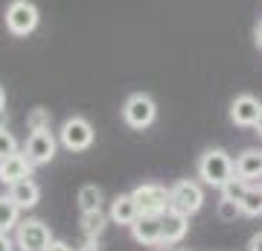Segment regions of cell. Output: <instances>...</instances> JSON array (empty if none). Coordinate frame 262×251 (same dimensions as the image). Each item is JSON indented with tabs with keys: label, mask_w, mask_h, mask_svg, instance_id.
<instances>
[{
	"label": "cell",
	"mask_w": 262,
	"mask_h": 251,
	"mask_svg": "<svg viewBox=\"0 0 262 251\" xmlns=\"http://www.w3.org/2000/svg\"><path fill=\"white\" fill-rule=\"evenodd\" d=\"M108 219H111V216H105L102 210H88V214H82V234L88 237V240L99 237L102 228L108 225Z\"/></svg>",
	"instance_id": "cell-17"
},
{
	"label": "cell",
	"mask_w": 262,
	"mask_h": 251,
	"mask_svg": "<svg viewBox=\"0 0 262 251\" xmlns=\"http://www.w3.org/2000/svg\"><path fill=\"white\" fill-rule=\"evenodd\" d=\"M131 237L140 245H163V219L155 214H140L131 225Z\"/></svg>",
	"instance_id": "cell-9"
},
{
	"label": "cell",
	"mask_w": 262,
	"mask_h": 251,
	"mask_svg": "<svg viewBox=\"0 0 262 251\" xmlns=\"http://www.w3.org/2000/svg\"><path fill=\"white\" fill-rule=\"evenodd\" d=\"M253 38H256V47L262 50V21L256 24V29H253Z\"/></svg>",
	"instance_id": "cell-27"
},
{
	"label": "cell",
	"mask_w": 262,
	"mask_h": 251,
	"mask_svg": "<svg viewBox=\"0 0 262 251\" xmlns=\"http://www.w3.org/2000/svg\"><path fill=\"white\" fill-rule=\"evenodd\" d=\"M215 214H219V219H225V222H233L236 216H242V205L233 202V199H225V196H222V202H219V207H215Z\"/></svg>",
	"instance_id": "cell-21"
},
{
	"label": "cell",
	"mask_w": 262,
	"mask_h": 251,
	"mask_svg": "<svg viewBox=\"0 0 262 251\" xmlns=\"http://www.w3.org/2000/svg\"><path fill=\"white\" fill-rule=\"evenodd\" d=\"M47 251H73V248H70V245H67L64 240H53V242H50V248H47Z\"/></svg>",
	"instance_id": "cell-26"
},
{
	"label": "cell",
	"mask_w": 262,
	"mask_h": 251,
	"mask_svg": "<svg viewBox=\"0 0 262 251\" xmlns=\"http://www.w3.org/2000/svg\"><path fill=\"white\" fill-rule=\"evenodd\" d=\"M239 205H242L245 216H262V181L248 187V193H245V199Z\"/></svg>",
	"instance_id": "cell-19"
},
{
	"label": "cell",
	"mask_w": 262,
	"mask_h": 251,
	"mask_svg": "<svg viewBox=\"0 0 262 251\" xmlns=\"http://www.w3.org/2000/svg\"><path fill=\"white\" fill-rule=\"evenodd\" d=\"M50 242H53V234L41 219H27V222L18 225V234H15V245L20 251H47Z\"/></svg>",
	"instance_id": "cell-5"
},
{
	"label": "cell",
	"mask_w": 262,
	"mask_h": 251,
	"mask_svg": "<svg viewBox=\"0 0 262 251\" xmlns=\"http://www.w3.org/2000/svg\"><path fill=\"white\" fill-rule=\"evenodd\" d=\"M259 111H262V103L251 93H242V96H236L233 105H230V120L236 126H256L259 120Z\"/></svg>",
	"instance_id": "cell-10"
},
{
	"label": "cell",
	"mask_w": 262,
	"mask_h": 251,
	"mask_svg": "<svg viewBox=\"0 0 262 251\" xmlns=\"http://www.w3.org/2000/svg\"><path fill=\"white\" fill-rule=\"evenodd\" d=\"M32 176V161L27 155H9V158L0 161V181L3 184H18L24 178Z\"/></svg>",
	"instance_id": "cell-11"
},
{
	"label": "cell",
	"mask_w": 262,
	"mask_h": 251,
	"mask_svg": "<svg viewBox=\"0 0 262 251\" xmlns=\"http://www.w3.org/2000/svg\"><path fill=\"white\" fill-rule=\"evenodd\" d=\"M248 251H262V231L251 237V242H248Z\"/></svg>",
	"instance_id": "cell-24"
},
{
	"label": "cell",
	"mask_w": 262,
	"mask_h": 251,
	"mask_svg": "<svg viewBox=\"0 0 262 251\" xmlns=\"http://www.w3.org/2000/svg\"><path fill=\"white\" fill-rule=\"evenodd\" d=\"M32 167H41V164H50L56 158V138L50 129H41V131H32L27 140V152H24Z\"/></svg>",
	"instance_id": "cell-8"
},
{
	"label": "cell",
	"mask_w": 262,
	"mask_h": 251,
	"mask_svg": "<svg viewBox=\"0 0 262 251\" xmlns=\"http://www.w3.org/2000/svg\"><path fill=\"white\" fill-rule=\"evenodd\" d=\"M79 251H99V248H96V242L91 240V242H88V245H82V248H79Z\"/></svg>",
	"instance_id": "cell-29"
},
{
	"label": "cell",
	"mask_w": 262,
	"mask_h": 251,
	"mask_svg": "<svg viewBox=\"0 0 262 251\" xmlns=\"http://www.w3.org/2000/svg\"><path fill=\"white\" fill-rule=\"evenodd\" d=\"M204 205V190L195 184V181H189V178H181L175 184L169 187V207H175L181 214H198Z\"/></svg>",
	"instance_id": "cell-3"
},
{
	"label": "cell",
	"mask_w": 262,
	"mask_h": 251,
	"mask_svg": "<svg viewBox=\"0 0 262 251\" xmlns=\"http://www.w3.org/2000/svg\"><path fill=\"white\" fill-rule=\"evenodd\" d=\"M9 155H18V140L6 126H0V161L9 158Z\"/></svg>",
	"instance_id": "cell-22"
},
{
	"label": "cell",
	"mask_w": 262,
	"mask_h": 251,
	"mask_svg": "<svg viewBox=\"0 0 262 251\" xmlns=\"http://www.w3.org/2000/svg\"><path fill=\"white\" fill-rule=\"evenodd\" d=\"M233 176H236V164L230 161V155L225 149H207L201 155V161H198V178L210 187L222 190Z\"/></svg>",
	"instance_id": "cell-1"
},
{
	"label": "cell",
	"mask_w": 262,
	"mask_h": 251,
	"mask_svg": "<svg viewBox=\"0 0 262 251\" xmlns=\"http://www.w3.org/2000/svg\"><path fill=\"white\" fill-rule=\"evenodd\" d=\"M108 216H111V222L117 225H134V219L140 216V207H137V202H134V196L131 193H122L117 196L111 202V210H108Z\"/></svg>",
	"instance_id": "cell-13"
},
{
	"label": "cell",
	"mask_w": 262,
	"mask_h": 251,
	"mask_svg": "<svg viewBox=\"0 0 262 251\" xmlns=\"http://www.w3.org/2000/svg\"><path fill=\"white\" fill-rule=\"evenodd\" d=\"M9 196L18 202L20 210H29V207L38 205V199H41V190H38V184L32 181V178H24V181H18V184L9 187Z\"/></svg>",
	"instance_id": "cell-14"
},
{
	"label": "cell",
	"mask_w": 262,
	"mask_h": 251,
	"mask_svg": "<svg viewBox=\"0 0 262 251\" xmlns=\"http://www.w3.org/2000/svg\"><path fill=\"white\" fill-rule=\"evenodd\" d=\"M79 210L88 214V210H102V190L96 184H84L79 190Z\"/></svg>",
	"instance_id": "cell-18"
},
{
	"label": "cell",
	"mask_w": 262,
	"mask_h": 251,
	"mask_svg": "<svg viewBox=\"0 0 262 251\" xmlns=\"http://www.w3.org/2000/svg\"><path fill=\"white\" fill-rule=\"evenodd\" d=\"M58 138H61L64 149H70V152H84V149L94 143V126L84 120V117H70V120H64Z\"/></svg>",
	"instance_id": "cell-6"
},
{
	"label": "cell",
	"mask_w": 262,
	"mask_h": 251,
	"mask_svg": "<svg viewBox=\"0 0 262 251\" xmlns=\"http://www.w3.org/2000/svg\"><path fill=\"white\" fill-rule=\"evenodd\" d=\"M160 219H163V245H175V242H181L187 237V231H189V216L187 214L169 207Z\"/></svg>",
	"instance_id": "cell-12"
},
{
	"label": "cell",
	"mask_w": 262,
	"mask_h": 251,
	"mask_svg": "<svg viewBox=\"0 0 262 251\" xmlns=\"http://www.w3.org/2000/svg\"><path fill=\"white\" fill-rule=\"evenodd\" d=\"M248 187H251V181H245V178L233 176L225 187H222V196H225V199H233V202H242L245 193H248Z\"/></svg>",
	"instance_id": "cell-20"
},
{
	"label": "cell",
	"mask_w": 262,
	"mask_h": 251,
	"mask_svg": "<svg viewBox=\"0 0 262 251\" xmlns=\"http://www.w3.org/2000/svg\"><path fill=\"white\" fill-rule=\"evenodd\" d=\"M6 111V91H3V85H0V114Z\"/></svg>",
	"instance_id": "cell-28"
},
{
	"label": "cell",
	"mask_w": 262,
	"mask_h": 251,
	"mask_svg": "<svg viewBox=\"0 0 262 251\" xmlns=\"http://www.w3.org/2000/svg\"><path fill=\"white\" fill-rule=\"evenodd\" d=\"M155 117H158V105L149 93H131L122 105V120L128 123L131 129H149Z\"/></svg>",
	"instance_id": "cell-4"
},
{
	"label": "cell",
	"mask_w": 262,
	"mask_h": 251,
	"mask_svg": "<svg viewBox=\"0 0 262 251\" xmlns=\"http://www.w3.org/2000/svg\"><path fill=\"white\" fill-rule=\"evenodd\" d=\"M236 176L245 178V181H253V178H262V152L256 149H248L236 158Z\"/></svg>",
	"instance_id": "cell-15"
},
{
	"label": "cell",
	"mask_w": 262,
	"mask_h": 251,
	"mask_svg": "<svg viewBox=\"0 0 262 251\" xmlns=\"http://www.w3.org/2000/svg\"><path fill=\"white\" fill-rule=\"evenodd\" d=\"M253 129H256V131L262 134V111H259V120H256V126H253Z\"/></svg>",
	"instance_id": "cell-30"
},
{
	"label": "cell",
	"mask_w": 262,
	"mask_h": 251,
	"mask_svg": "<svg viewBox=\"0 0 262 251\" xmlns=\"http://www.w3.org/2000/svg\"><path fill=\"white\" fill-rule=\"evenodd\" d=\"M0 251H15V242H12L3 231H0Z\"/></svg>",
	"instance_id": "cell-25"
},
{
	"label": "cell",
	"mask_w": 262,
	"mask_h": 251,
	"mask_svg": "<svg viewBox=\"0 0 262 251\" xmlns=\"http://www.w3.org/2000/svg\"><path fill=\"white\" fill-rule=\"evenodd\" d=\"M27 126H29V131L50 129V111H47V108H32L29 117H27Z\"/></svg>",
	"instance_id": "cell-23"
},
{
	"label": "cell",
	"mask_w": 262,
	"mask_h": 251,
	"mask_svg": "<svg viewBox=\"0 0 262 251\" xmlns=\"http://www.w3.org/2000/svg\"><path fill=\"white\" fill-rule=\"evenodd\" d=\"M134 202L140 207V214H155L163 216L169 210V190L163 184H140L134 187Z\"/></svg>",
	"instance_id": "cell-7"
},
{
	"label": "cell",
	"mask_w": 262,
	"mask_h": 251,
	"mask_svg": "<svg viewBox=\"0 0 262 251\" xmlns=\"http://www.w3.org/2000/svg\"><path fill=\"white\" fill-rule=\"evenodd\" d=\"M3 21H6V29H9L12 35L27 38L29 32H35L41 15H38V6L32 0H12L9 6H6Z\"/></svg>",
	"instance_id": "cell-2"
},
{
	"label": "cell",
	"mask_w": 262,
	"mask_h": 251,
	"mask_svg": "<svg viewBox=\"0 0 262 251\" xmlns=\"http://www.w3.org/2000/svg\"><path fill=\"white\" fill-rule=\"evenodd\" d=\"M18 225H20V207H18V202H15L9 193L0 196V231L6 234V231H12V228H18Z\"/></svg>",
	"instance_id": "cell-16"
}]
</instances>
